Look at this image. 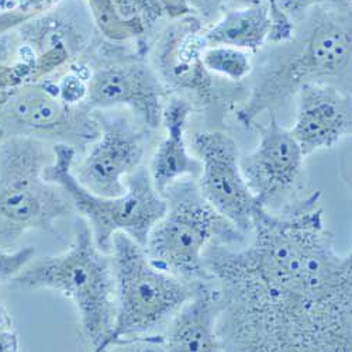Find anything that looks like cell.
Here are the masks:
<instances>
[{
    "instance_id": "9c48e42d",
    "label": "cell",
    "mask_w": 352,
    "mask_h": 352,
    "mask_svg": "<svg viewBox=\"0 0 352 352\" xmlns=\"http://www.w3.org/2000/svg\"><path fill=\"white\" fill-rule=\"evenodd\" d=\"M193 148L201 165L196 184L204 200L240 232H251L259 206L243 176L236 140L221 131H203L195 134Z\"/></svg>"
},
{
    "instance_id": "ba28073f",
    "label": "cell",
    "mask_w": 352,
    "mask_h": 352,
    "mask_svg": "<svg viewBox=\"0 0 352 352\" xmlns=\"http://www.w3.org/2000/svg\"><path fill=\"white\" fill-rule=\"evenodd\" d=\"M0 127L14 135L50 138L72 146L95 142L100 126L83 103L68 104L52 82H25L0 89Z\"/></svg>"
},
{
    "instance_id": "3957f363",
    "label": "cell",
    "mask_w": 352,
    "mask_h": 352,
    "mask_svg": "<svg viewBox=\"0 0 352 352\" xmlns=\"http://www.w3.org/2000/svg\"><path fill=\"white\" fill-rule=\"evenodd\" d=\"M32 290H54L76 307L80 333L92 351H106L116 318V279L110 254L102 252L82 220L74 241L58 255L33 259L12 280Z\"/></svg>"
},
{
    "instance_id": "484cf974",
    "label": "cell",
    "mask_w": 352,
    "mask_h": 352,
    "mask_svg": "<svg viewBox=\"0 0 352 352\" xmlns=\"http://www.w3.org/2000/svg\"><path fill=\"white\" fill-rule=\"evenodd\" d=\"M9 330H13V321L6 307L0 303V336Z\"/></svg>"
},
{
    "instance_id": "7402d4cb",
    "label": "cell",
    "mask_w": 352,
    "mask_h": 352,
    "mask_svg": "<svg viewBox=\"0 0 352 352\" xmlns=\"http://www.w3.org/2000/svg\"><path fill=\"white\" fill-rule=\"evenodd\" d=\"M271 9L272 17V32L270 37V43H285L289 41L296 30V24L293 23L276 5V0H267Z\"/></svg>"
},
{
    "instance_id": "e0dca14e",
    "label": "cell",
    "mask_w": 352,
    "mask_h": 352,
    "mask_svg": "<svg viewBox=\"0 0 352 352\" xmlns=\"http://www.w3.org/2000/svg\"><path fill=\"white\" fill-rule=\"evenodd\" d=\"M272 17L268 3L254 2L223 14L203 33L208 47L230 45L245 51H256L270 41Z\"/></svg>"
},
{
    "instance_id": "44dd1931",
    "label": "cell",
    "mask_w": 352,
    "mask_h": 352,
    "mask_svg": "<svg viewBox=\"0 0 352 352\" xmlns=\"http://www.w3.org/2000/svg\"><path fill=\"white\" fill-rule=\"evenodd\" d=\"M34 256V247H24L14 251L0 248V282H12Z\"/></svg>"
},
{
    "instance_id": "9a60e30c",
    "label": "cell",
    "mask_w": 352,
    "mask_h": 352,
    "mask_svg": "<svg viewBox=\"0 0 352 352\" xmlns=\"http://www.w3.org/2000/svg\"><path fill=\"white\" fill-rule=\"evenodd\" d=\"M206 47L199 21L190 19L170 28L161 41L157 56L161 80L166 86L208 98L212 94V74L201 63V52Z\"/></svg>"
},
{
    "instance_id": "cb8c5ba5",
    "label": "cell",
    "mask_w": 352,
    "mask_h": 352,
    "mask_svg": "<svg viewBox=\"0 0 352 352\" xmlns=\"http://www.w3.org/2000/svg\"><path fill=\"white\" fill-rule=\"evenodd\" d=\"M230 2H236V0H185L189 10H193L203 19L217 16Z\"/></svg>"
},
{
    "instance_id": "6da1fadb",
    "label": "cell",
    "mask_w": 352,
    "mask_h": 352,
    "mask_svg": "<svg viewBox=\"0 0 352 352\" xmlns=\"http://www.w3.org/2000/svg\"><path fill=\"white\" fill-rule=\"evenodd\" d=\"M320 200L316 190L274 212L258 208L250 245L204 252L221 292V351H352V259L336 251Z\"/></svg>"
},
{
    "instance_id": "8fae6325",
    "label": "cell",
    "mask_w": 352,
    "mask_h": 352,
    "mask_svg": "<svg viewBox=\"0 0 352 352\" xmlns=\"http://www.w3.org/2000/svg\"><path fill=\"white\" fill-rule=\"evenodd\" d=\"M100 134L91 153L74 175L87 190L99 196H120L127 189V178L141 166L146 130L135 127L122 116H96Z\"/></svg>"
},
{
    "instance_id": "52a82bcc",
    "label": "cell",
    "mask_w": 352,
    "mask_h": 352,
    "mask_svg": "<svg viewBox=\"0 0 352 352\" xmlns=\"http://www.w3.org/2000/svg\"><path fill=\"white\" fill-rule=\"evenodd\" d=\"M76 148L65 142H55L52 161L44 175L60 185L69 197L74 210L89 226L96 247L110 254L116 232H124L141 247L148 234L165 214L166 200L154 188L148 169L140 166L127 178V189L120 196H99L85 189L75 178Z\"/></svg>"
},
{
    "instance_id": "277c9868",
    "label": "cell",
    "mask_w": 352,
    "mask_h": 352,
    "mask_svg": "<svg viewBox=\"0 0 352 352\" xmlns=\"http://www.w3.org/2000/svg\"><path fill=\"white\" fill-rule=\"evenodd\" d=\"M110 258L116 279V318L107 348L155 345L175 313L190 298L195 282L151 262L144 247L116 232Z\"/></svg>"
},
{
    "instance_id": "ffe728a7",
    "label": "cell",
    "mask_w": 352,
    "mask_h": 352,
    "mask_svg": "<svg viewBox=\"0 0 352 352\" xmlns=\"http://www.w3.org/2000/svg\"><path fill=\"white\" fill-rule=\"evenodd\" d=\"M276 5L293 23L302 21L309 12L317 8L351 12V0H276Z\"/></svg>"
},
{
    "instance_id": "7c38bea8",
    "label": "cell",
    "mask_w": 352,
    "mask_h": 352,
    "mask_svg": "<svg viewBox=\"0 0 352 352\" xmlns=\"http://www.w3.org/2000/svg\"><path fill=\"white\" fill-rule=\"evenodd\" d=\"M166 86L141 58H124L100 65L87 80L83 104L95 111L127 106L146 129L161 124Z\"/></svg>"
},
{
    "instance_id": "d6986e66",
    "label": "cell",
    "mask_w": 352,
    "mask_h": 352,
    "mask_svg": "<svg viewBox=\"0 0 352 352\" xmlns=\"http://www.w3.org/2000/svg\"><path fill=\"white\" fill-rule=\"evenodd\" d=\"M92 16L95 17L100 32L110 40L123 41L138 37L145 33L140 24L126 21L117 13L113 0H89Z\"/></svg>"
},
{
    "instance_id": "8992f818",
    "label": "cell",
    "mask_w": 352,
    "mask_h": 352,
    "mask_svg": "<svg viewBox=\"0 0 352 352\" xmlns=\"http://www.w3.org/2000/svg\"><path fill=\"white\" fill-rule=\"evenodd\" d=\"M48 164L43 140L0 141V248L9 250L28 231H54L75 212L64 189L45 178Z\"/></svg>"
},
{
    "instance_id": "d4e9b609",
    "label": "cell",
    "mask_w": 352,
    "mask_h": 352,
    "mask_svg": "<svg viewBox=\"0 0 352 352\" xmlns=\"http://www.w3.org/2000/svg\"><path fill=\"white\" fill-rule=\"evenodd\" d=\"M164 9L169 10V13L176 17V16H182L189 12L188 5L185 3V0H162Z\"/></svg>"
},
{
    "instance_id": "603a6c76",
    "label": "cell",
    "mask_w": 352,
    "mask_h": 352,
    "mask_svg": "<svg viewBox=\"0 0 352 352\" xmlns=\"http://www.w3.org/2000/svg\"><path fill=\"white\" fill-rule=\"evenodd\" d=\"M56 86L61 99L68 104H80L85 102L87 94V80L82 79L79 75L68 74Z\"/></svg>"
},
{
    "instance_id": "30bf717a",
    "label": "cell",
    "mask_w": 352,
    "mask_h": 352,
    "mask_svg": "<svg viewBox=\"0 0 352 352\" xmlns=\"http://www.w3.org/2000/svg\"><path fill=\"white\" fill-rule=\"evenodd\" d=\"M305 158L296 140L272 114L258 145L240 158L243 176L259 208L274 212L289 203L302 179Z\"/></svg>"
},
{
    "instance_id": "7a4b0ae2",
    "label": "cell",
    "mask_w": 352,
    "mask_h": 352,
    "mask_svg": "<svg viewBox=\"0 0 352 352\" xmlns=\"http://www.w3.org/2000/svg\"><path fill=\"white\" fill-rule=\"evenodd\" d=\"M303 27L290 38L293 45L263 67L247 102L237 111L243 126H251L263 111H271L302 86L345 79L351 82V12L313 9Z\"/></svg>"
},
{
    "instance_id": "5b68a950",
    "label": "cell",
    "mask_w": 352,
    "mask_h": 352,
    "mask_svg": "<svg viewBox=\"0 0 352 352\" xmlns=\"http://www.w3.org/2000/svg\"><path fill=\"white\" fill-rule=\"evenodd\" d=\"M162 196L166 210L148 234L146 255L158 268L188 282L213 280L204 252L214 243L236 244L244 234L204 200L193 178L173 182Z\"/></svg>"
},
{
    "instance_id": "4316f807",
    "label": "cell",
    "mask_w": 352,
    "mask_h": 352,
    "mask_svg": "<svg viewBox=\"0 0 352 352\" xmlns=\"http://www.w3.org/2000/svg\"><path fill=\"white\" fill-rule=\"evenodd\" d=\"M5 135H6V134H5V131H3V129H2V127H0V141H2V140H3V138H5Z\"/></svg>"
},
{
    "instance_id": "ac0fdd59",
    "label": "cell",
    "mask_w": 352,
    "mask_h": 352,
    "mask_svg": "<svg viewBox=\"0 0 352 352\" xmlns=\"http://www.w3.org/2000/svg\"><path fill=\"white\" fill-rule=\"evenodd\" d=\"M201 63L208 72L234 82L244 80L254 71L251 55L245 50L230 45L206 47L201 52Z\"/></svg>"
},
{
    "instance_id": "5bb4252c",
    "label": "cell",
    "mask_w": 352,
    "mask_h": 352,
    "mask_svg": "<svg viewBox=\"0 0 352 352\" xmlns=\"http://www.w3.org/2000/svg\"><path fill=\"white\" fill-rule=\"evenodd\" d=\"M223 309L214 280H197L190 298L175 313L160 337L158 346L178 352H217L221 345L217 321Z\"/></svg>"
},
{
    "instance_id": "4fadbf2b",
    "label": "cell",
    "mask_w": 352,
    "mask_h": 352,
    "mask_svg": "<svg viewBox=\"0 0 352 352\" xmlns=\"http://www.w3.org/2000/svg\"><path fill=\"white\" fill-rule=\"evenodd\" d=\"M289 131L305 157L334 148L352 131L351 96L329 82L302 86L296 94V120Z\"/></svg>"
},
{
    "instance_id": "2e32d148",
    "label": "cell",
    "mask_w": 352,
    "mask_h": 352,
    "mask_svg": "<svg viewBox=\"0 0 352 352\" xmlns=\"http://www.w3.org/2000/svg\"><path fill=\"white\" fill-rule=\"evenodd\" d=\"M190 111V103L181 98H172L164 106L161 123L165 126L166 135L148 168L153 185L161 195L173 182L184 178L197 179L200 173V161L189 153L185 137Z\"/></svg>"
}]
</instances>
